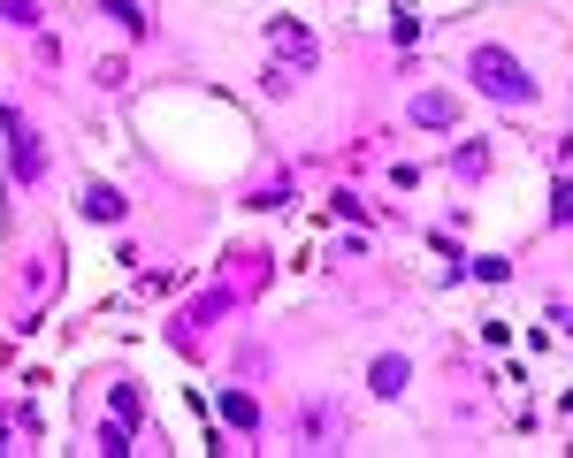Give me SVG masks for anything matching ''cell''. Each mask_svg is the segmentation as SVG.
I'll return each instance as SVG.
<instances>
[{
    "label": "cell",
    "mask_w": 573,
    "mask_h": 458,
    "mask_svg": "<svg viewBox=\"0 0 573 458\" xmlns=\"http://www.w3.org/2000/svg\"><path fill=\"white\" fill-rule=\"evenodd\" d=\"M268 92H291L299 77H314V62H321V47H314V31L306 23H291V16H268Z\"/></svg>",
    "instance_id": "cell-1"
},
{
    "label": "cell",
    "mask_w": 573,
    "mask_h": 458,
    "mask_svg": "<svg viewBox=\"0 0 573 458\" xmlns=\"http://www.w3.org/2000/svg\"><path fill=\"white\" fill-rule=\"evenodd\" d=\"M466 77H474L490 100H505V108H527V100H535V77H527L520 54H505V47H474V54H466Z\"/></svg>",
    "instance_id": "cell-2"
},
{
    "label": "cell",
    "mask_w": 573,
    "mask_h": 458,
    "mask_svg": "<svg viewBox=\"0 0 573 458\" xmlns=\"http://www.w3.org/2000/svg\"><path fill=\"white\" fill-rule=\"evenodd\" d=\"M8 176H16V184H39V176H47V145H39L31 123H16V115H8Z\"/></svg>",
    "instance_id": "cell-3"
},
{
    "label": "cell",
    "mask_w": 573,
    "mask_h": 458,
    "mask_svg": "<svg viewBox=\"0 0 573 458\" xmlns=\"http://www.w3.org/2000/svg\"><path fill=\"white\" fill-rule=\"evenodd\" d=\"M336 436H344V413H336L329 397H314V405L299 413V444H306V451H336Z\"/></svg>",
    "instance_id": "cell-4"
},
{
    "label": "cell",
    "mask_w": 573,
    "mask_h": 458,
    "mask_svg": "<svg viewBox=\"0 0 573 458\" xmlns=\"http://www.w3.org/2000/svg\"><path fill=\"white\" fill-rule=\"evenodd\" d=\"M413 123H421V131H451V123H459V100H451V92H421V100H413Z\"/></svg>",
    "instance_id": "cell-5"
},
{
    "label": "cell",
    "mask_w": 573,
    "mask_h": 458,
    "mask_svg": "<svg viewBox=\"0 0 573 458\" xmlns=\"http://www.w3.org/2000/svg\"><path fill=\"white\" fill-rule=\"evenodd\" d=\"M405 375H413V359H405V352H382L375 367H368V383H375V397H398V390H405Z\"/></svg>",
    "instance_id": "cell-6"
},
{
    "label": "cell",
    "mask_w": 573,
    "mask_h": 458,
    "mask_svg": "<svg viewBox=\"0 0 573 458\" xmlns=\"http://www.w3.org/2000/svg\"><path fill=\"white\" fill-rule=\"evenodd\" d=\"M84 214H100V222H115V214H123V199L108 192V184H92V192H84Z\"/></svg>",
    "instance_id": "cell-7"
},
{
    "label": "cell",
    "mask_w": 573,
    "mask_h": 458,
    "mask_svg": "<svg viewBox=\"0 0 573 458\" xmlns=\"http://www.w3.org/2000/svg\"><path fill=\"white\" fill-rule=\"evenodd\" d=\"M0 16H8L16 31H39V0H0Z\"/></svg>",
    "instance_id": "cell-8"
},
{
    "label": "cell",
    "mask_w": 573,
    "mask_h": 458,
    "mask_svg": "<svg viewBox=\"0 0 573 458\" xmlns=\"http://www.w3.org/2000/svg\"><path fill=\"white\" fill-rule=\"evenodd\" d=\"M222 413H230L238 428H253V420H260V413H253V397H245V390H230V397H222Z\"/></svg>",
    "instance_id": "cell-9"
},
{
    "label": "cell",
    "mask_w": 573,
    "mask_h": 458,
    "mask_svg": "<svg viewBox=\"0 0 573 458\" xmlns=\"http://www.w3.org/2000/svg\"><path fill=\"white\" fill-rule=\"evenodd\" d=\"M559 222H573V184H566V192H559Z\"/></svg>",
    "instance_id": "cell-10"
}]
</instances>
